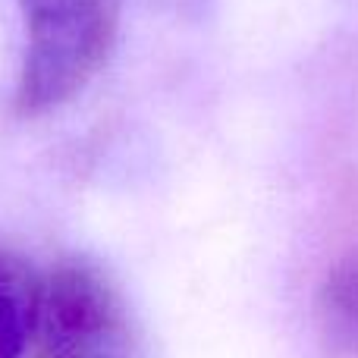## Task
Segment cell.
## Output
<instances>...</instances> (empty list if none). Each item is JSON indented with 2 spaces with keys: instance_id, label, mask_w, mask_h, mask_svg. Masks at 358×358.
I'll return each instance as SVG.
<instances>
[{
  "instance_id": "obj_1",
  "label": "cell",
  "mask_w": 358,
  "mask_h": 358,
  "mask_svg": "<svg viewBox=\"0 0 358 358\" xmlns=\"http://www.w3.org/2000/svg\"><path fill=\"white\" fill-rule=\"evenodd\" d=\"M25 57L16 85V113L38 120L82 94L107 66L120 35L123 0H19Z\"/></svg>"
},
{
  "instance_id": "obj_2",
  "label": "cell",
  "mask_w": 358,
  "mask_h": 358,
  "mask_svg": "<svg viewBox=\"0 0 358 358\" xmlns=\"http://www.w3.org/2000/svg\"><path fill=\"white\" fill-rule=\"evenodd\" d=\"M38 358H132V334L113 286L85 261H63L38 286Z\"/></svg>"
},
{
  "instance_id": "obj_3",
  "label": "cell",
  "mask_w": 358,
  "mask_h": 358,
  "mask_svg": "<svg viewBox=\"0 0 358 358\" xmlns=\"http://www.w3.org/2000/svg\"><path fill=\"white\" fill-rule=\"evenodd\" d=\"M38 286L13 255L0 248V358H22L35 330Z\"/></svg>"
},
{
  "instance_id": "obj_4",
  "label": "cell",
  "mask_w": 358,
  "mask_h": 358,
  "mask_svg": "<svg viewBox=\"0 0 358 358\" xmlns=\"http://www.w3.org/2000/svg\"><path fill=\"white\" fill-rule=\"evenodd\" d=\"M321 327L340 352L358 358V255L343 258L321 286Z\"/></svg>"
}]
</instances>
